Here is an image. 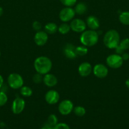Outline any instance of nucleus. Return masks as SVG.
<instances>
[{
	"label": "nucleus",
	"mask_w": 129,
	"mask_h": 129,
	"mask_svg": "<svg viewBox=\"0 0 129 129\" xmlns=\"http://www.w3.org/2000/svg\"><path fill=\"white\" fill-rule=\"evenodd\" d=\"M74 108V105L70 100H64L59 103L58 105V111L62 115H68L72 113Z\"/></svg>",
	"instance_id": "nucleus-6"
},
{
	"label": "nucleus",
	"mask_w": 129,
	"mask_h": 129,
	"mask_svg": "<svg viewBox=\"0 0 129 129\" xmlns=\"http://www.w3.org/2000/svg\"><path fill=\"white\" fill-rule=\"evenodd\" d=\"M119 21L124 25H129V11H123L119 16Z\"/></svg>",
	"instance_id": "nucleus-20"
},
{
	"label": "nucleus",
	"mask_w": 129,
	"mask_h": 129,
	"mask_svg": "<svg viewBox=\"0 0 129 129\" xmlns=\"http://www.w3.org/2000/svg\"><path fill=\"white\" fill-rule=\"evenodd\" d=\"M0 56H1V51H0Z\"/></svg>",
	"instance_id": "nucleus-36"
},
{
	"label": "nucleus",
	"mask_w": 129,
	"mask_h": 129,
	"mask_svg": "<svg viewBox=\"0 0 129 129\" xmlns=\"http://www.w3.org/2000/svg\"><path fill=\"white\" fill-rule=\"evenodd\" d=\"M73 112H74L75 115H77V117H83L85 115L86 113V110L82 106H76L73 108Z\"/></svg>",
	"instance_id": "nucleus-23"
},
{
	"label": "nucleus",
	"mask_w": 129,
	"mask_h": 129,
	"mask_svg": "<svg viewBox=\"0 0 129 129\" xmlns=\"http://www.w3.org/2000/svg\"><path fill=\"white\" fill-rule=\"evenodd\" d=\"M86 25L91 30H97L100 26L99 20L95 16H89L86 20Z\"/></svg>",
	"instance_id": "nucleus-15"
},
{
	"label": "nucleus",
	"mask_w": 129,
	"mask_h": 129,
	"mask_svg": "<svg viewBox=\"0 0 129 129\" xmlns=\"http://www.w3.org/2000/svg\"><path fill=\"white\" fill-rule=\"evenodd\" d=\"M3 83H4V79L3 78L2 76L0 74V88L2 87V86L3 85Z\"/></svg>",
	"instance_id": "nucleus-33"
},
{
	"label": "nucleus",
	"mask_w": 129,
	"mask_h": 129,
	"mask_svg": "<svg viewBox=\"0 0 129 129\" xmlns=\"http://www.w3.org/2000/svg\"><path fill=\"white\" fill-rule=\"evenodd\" d=\"M40 129H54V127H51V126L49 125L48 123H47L46 122L44 124V125H43Z\"/></svg>",
	"instance_id": "nucleus-31"
},
{
	"label": "nucleus",
	"mask_w": 129,
	"mask_h": 129,
	"mask_svg": "<svg viewBox=\"0 0 129 129\" xmlns=\"http://www.w3.org/2000/svg\"><path fill=\"white\" fill-rule=\"evenodd\" d=\"M120 42V34L116 30H110L106 31L103 37V43L105 46L110 49H115Z\"/></svg>",
	"instance_id": "nucleus-3"
},
{
	"label": "nucleus",
	"mask_w": 129,
	"mask_h": 129,
	"mask_svg": "<svg viewBox=\"0 0 129 129\" xmlns=\"http://www.w3.org/2000/svg\"><path fill=\"white\" fill-rule=\"evenodd\" d=\"M54 129H70V127L67 123L61 122V123H57L54 127Z\"/></svg>",
	"instance_id": "nucleus-29"
},
{
	"label": "nucleus",
	"mask_w": 129,
	"mask_h": 129,
	"mask_svg": "<svg viewBox=\"0 0 129 129\" xmlns=\"http://www.w3.org/2000/svg\"><path fill=\"white\" fill-rule=\"evenodd\" d=\"M8 84L13 89H20L24 86V81L22 76L18 73H11L8 77Z\"/></svg>",
	"instance_id": "nucleus-4"
},
{
	"label": "nucleus",
	"mask_w": 129,
	"mask_h": 129,
	"mask_svg": "<svg viewBox=\"0 0 129 129\" xmlns=\"http://www.w3.org/2000/svg\"><path fill=\"white\" fill-rule=\"evenodd\" d=\"M75 11L76 14L79 15H82L85 13L87 11V6L85 3H78L75 7Z\"/></svg>",
	"instance_id": "nucleus-19"
},
{
	"label": "nucleus",
	"mask_w": 129,
	"mask_h": 129,
	"mask_svg": "<svg viewBox=\"0 0 129 129\" xmlns=\"http://www.w3.org/2000/svg\"><path fill=\"white\" fill-rule=\"evenodd\" d=\"M20 94L24 97H30L32 95L33 91L31 88L27 86H23L20 88Z\"/></svg>",
	"instance_id": "nucleus-22"
},
{
	"label": "nucleus",
	"mask_w": 129,
	"mask_h": 129,
	"mask_svg": "<svg viewBox=\"0 0 129 129\" xmlns=\"http://www.w3.org/2000/svg\"><path fill=\"white\" fill-rule=\"evenodd\" d=\"M99 40V34L96 30H85L80 37L81 44L85 47L94 46Z\"/></svg>",
	"instance_id": "nucleus-2"
},
{
	"label": "nucleus",
	"mask_w": 129,
	"mask_h": 129,
	"mask_svg": "<svg viewBox=\"0 0 129 129\" xmlns=\"http://www.w3.org/2000/svg\"><path fill=\"white\" fill-rule=\"evenodd\" d=\"M124 60L121 55L117 54H111L106 58V64L112 69H118L123 65Z\"/></svg>",
	"instance_id": "nucleus-5"
},
{
	"label": "nucleus",
	"mask_w": 129,
	"mask_h": 129,
	"mask_svg": "<svg viewBox=\"0 0 129 129\" xmlns=\"http://www.w3.org/2000/svg\"><path fill=\"white\" fill-rule=\"evenodd\" d=\"M121 55V57H122V59L123 60H128V59H129V54H128L124 52L123 54Z\"/></svg>",
	"instance_id": "nucleus-32"
},
{
	"label": "nucleus",
	"mask_w": 129,
	"mask_h": 129,
	"mask_svg": "<svg viewBox=\"0 0 129 129\" xmlns=\"http://www.w3.org/2000/svg\"><path fill=\"white\" fill-rule=\"evenodd\" d=\"M71 30L70 24L67 23L66 22H63L58 26V31L62 35H65L67 34Z\"/></svg>",
	"instance_id": "nucleus-21"
},
{
	"label": "nucleus",
	"mask_w": 129,
	"mask_h": 129,
	"mask_svg": "<svg viewBox=\"0 0 129 129\" xmlns=\"http://www.w3.org/2000/svg\"><path fill=\"white\" fill-rule=\"evenodd\" d=\"M59 98H60V96H59V93L54 89H51L47 91L44 96V99L47 103L51 105L58 103Z\"/></svg>",
	"instance_id": "nucleus-11"
},
{
	"label": "nucleus",
	"mask_w": 129,
	"mask_h": 129,
	"mask_svg": "<svg viewBox=\"0 0 129 129\" xmlns=\"http://www.w3.org/2000/svg\"><path fill=\"white\" fill-rule=\"evenodd\" d=\"M92 72V67L88 62L81 63L78 68V73L82 77H87Z\"/></svg>",
	"instance_id": "nucleus-13"
},
{
	"label": "nucleus",
	"mask_w": 129,
	"mask_h": 129,
	"mask_svg": "<svg viewBox=\"0 0 129 129\" xmlns=\"http://www.w3.org/2000/svg\"><path fill=\"white\" fill-rule=\"evenodd\" d=\"M125 85L129 89V78H128L126 80V81H125Z\"/></svg>",
	"instance_id": "nucleus-34"
},
{
	"label": "nucleus",
	"mask_w": 129,
	"mask_h": 129,
	"mask_svg": "<svg viewBox=\"0 0 129 129\" xmlns=\"http://www.w3.org/2000/svg\"><path fill=\"white\" fill-rule=\"evenodd\" d=\"M77 0H60L61 3L66 7H72L77 3Z\"/></svg>",
	"instance_id": "nucleus-28"
},
{
	"label": "nucleus",
	"mask_w": 129,
	"mask_h": 129,
	"mask_svg": "<svg viewBox=\"0 0 129 129\" xmlns=\"http://www.w3.org/2000/svg\"><path fill=\"white\" fill-rule=\"evenodd\" d=\"M32 28L36 31H40L42 28V25L39 21H35L32 23Z\"/></svg>",
	"instance_id": "nucleus-30"
},
{
	"label": "nucleus",
	"mask_w": 129,
	"mask_h": 129,
	"mask_svg": "<svg viewBox=\"0 0 129 129\" xmlns=\"http://www.w3.org/2000/svg\"><path fill=\"white\" fill-rule=\"evenodd\" d=\"M8 102V96L4 92H0V107L5 105Z\"/></svg>",
	"instance_id": "nucleus-27"
},
{
	"label": "nucleus",
	"mask_w": 129,
	"mask_h": 129,
	"mask_svg": "<svg viewBox=\"0 0 129 129\" xmlns=\"http://www.w3.org/2000/svg\"><path fill=\"white\" fill-rule=\"evenodd\" d=\"M108 69L103 64H97L92 68V73L96 77L100 79L106 78L108 74Z\"/></svg>",
	"instance_id": "nucleus-9"
},
{
	"label": "nucleus",
	"mask_w": 129,
	"mask_h": 129,
	"mask_svg": "<svg viewBox=\"0 0 129 129\" xmlns=\"http://www.w3.org/2000/svg\"><path fill=\"white\" fill-rule=\"evenodd\" d=\"M35 44L38 46H44L48 40V34L45 31H37L34 37Z\"/></svg>",
	"instance_id": "nucleus-12"
},
{
	"label": "nucleus",
	"mask_w": 129,
	"mask_h": 129,
	"mask_svg": "<svg viewBox=\"0 0 129 129\" xmlns=\"http://www.w3.org/2000/svg\"><path fill=\"white\" fill-rule=\"evenodd\" d=\"M25 107V102L23 98H16L13 100L11 105V110L15 115H18L24 110Z\"/></svg>",
	"instance_id": "nucleus-10"
},
{
	"label": "nucleus",
	"mask_w": 129,
	"mask_h": 129,
	"mask_svg": "<svg viewBox=\"0 0 129 129\" xmlns=\"http://www.w3.org/2000/svg\"><path fill=\"white\" fill-rule=\"evenodd\" d=\"M3 14V9L0 6V16Z\"/></svg>",
	"instance_id": "nucleus-35"
},
{
	"label": "nucleus",
	"mask_w": 129,
	"mask_h": 129,
	"mask_svg": "<svg viewBox=\"0 0 129 129\" xmlns=\"http://www.w3.org/2000/svg\"><path fill=\"white\" fill-rule=\"evenodd\" d=\"M43 82L46 86L49 88H53L58 83V79L53 74L48 73L43 76Z\"/></svg>",
	"instance_id": "nucleus-14"
},
{
	"label": "nucleus",
	"mask_w": 129,
	"mask_h": 129,
	"mask_svg": "<svg viewBox=\"0 0 129 129\" xmlns=\"http://www.w3.org/2000/svg\"><path fill=\"white\" fill-rule=\"evenodd\" d=\"M58 26H57L55 23L49 22L46 25L44 26V31L48 34V35H53L54 34L58 31Z\"/></svg>",
	"instance_id": "nucleus-18"
},
{
	"label": "nucleus",
	"mask_w": 129,
	"mask_h": 129,
	"mask_svg": "<svg viewBox=\"0 0 129 129\" xmlns=\"http://www.w3.org/2000/svg\"><path fill=\"white\" fill-rule=\"evenodd\" d=\"M43 76L44 75L40 74V73H37L36 74H34L32 77V81L35 84H39L43 81Z\"/></svg>",
	"instance_id": "nucleus-26"
},
{
	"label": "nucleus",
	"mask_w": 129,
	"mask_h": 129,
	"mask_svg": "<svg viewBox=\"0 0 129 129\" xmlns=\"http://www.w3.org/2000/svg\"><path fill=\"white\" fill-rule=\"evenodd\" d=\"M75 52L77 55L80 56H84L88 53V49L87 47L84 45H80L75 47Z\"/></svg>",
	"instance_id": "nucleus-24"
},
{
	"label": "nucleus",
	"mask_w": 129,
	"mask_h": 129,
	"mask_svg": "<svg viewBox=\"0 0 129 129\" xmlns=\"http://www.w3.org/2000/svg\"><path fill=\"white\" fill-rule=\"evenodd\" d=\"M75 11L72 7H65L62 9L59 14V17L63 22H68L74 18L75 16Z\"/></svg>",
	"instance_id": "nucleus-7"
},
{
	"label": "nucleus",
	"mask_w": 129,
	"mask_h": 129,
	"mask_svg": "<svg viewBox=\"0 0 129 129\" xmlns=\"http://www.w3.org/2000/svg\"><path fill=\"white\" fill-rule=\"evenodd\" d=\"M63 53L64 55L70 59H74L77 56L75 52V47L71 44H67L64 46Z\"/></svg>",
	"instance_id": "nucleus-16"
},
{
	"label": "nucleus",
	"mask_w": 129,
	"mask_h": 129,
	"mask_svg": "<svg viewBox=\"0 0 129 129\" xmlns=\"http://www.w3.org/2000/svg\"><path fill=\"white\" fill-rule=\"evenodd\" d=\"M129 49V39H125L120 41L119 45L115 49L116 52L119 55H122L124 51Z\"/></svg>",
	"instance_id": "nucleus-17"
},
{
	"label": "nucleus",
	"mask_w": 129,
	"mask_h": 129,
	"mask_svg": "<svg viewBox=\"0 0 129 129\" xmlns=\"http://www.w3.org/2000/svg\"><path fill=\"white\" fill-rule=\"evenodd\" d=\"M70 26L71 30L76 33H82L86 30L87 27L86 23L80 18H73L71 21Z\"/></svg>",
	"instance_id": "nucleus-8"
},
{
	"label": "nucleus",
	"mask_w": 129,
	"mask_h": 129,
	"mask_svg": "<svg viewBox=\"0 0 129 129\" xmlns=\"http://www.w3.org/2000/svg\"><path fill=\"white\" fill-rule=\"evenodd\" d=\"M46 123H48L49 125H51V127H54L56 126V125L58 123V117L56 115L54 114H51L50 115H49V117H48V119H47Z\"/></svg>",
	"instance_id": "nucleus-25"
},
{
	"label": "nucleus",
	"mask_w": 129,
	"mask_h": 129,
	"mask_svg": "<svg viewBox=\"0 0 129 129\" xmlns=\"http://www.w3.org/2000/svg\"><path fill=\"white\" fill-rule=\"evenodd\" d=\"M34 67L37 73L45 75L51 71L53 64L51 59L48 57L39 56L34 60Z\"/></svg>",
	"instance_id": "nucleus-1"
}]
</instances>
